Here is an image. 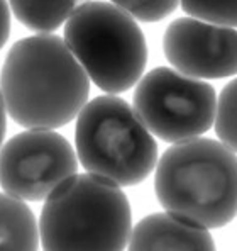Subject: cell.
Returning <instances> with one entry per match:
<instances>
[{"label":"cell","mask_w":237,"mask_h":251,"mask_svg":"<svg viewBox=\"0 0 237 251\" xmlns=\"http://www.w3.org/2000/svg\"><path fill=\"white\" fill-rule=\"evenodd\" d=\"M7 112L25 129L71 123L90 94V78L63 38L51 32L19 39L0 72Z\"/></svg>","instance_id":"cell-1"},{"label":"cell","mask_w":237,"mask_h":251,"mask_svg":"<svg viewBox=\"0 0 237 251\" xmlns=\"http://www.w3.org/2000/svg\"><path fill=\"white\" fill-rule=\"evenodd\" d=\"M154 192L166 212L218 229L237 216V154L222 141L173 143L156 165Z\"/></svg>","instance_id":"cell-2"},{"label":"cell","mask_w":237,"mask_h":251,"mask_svg":"<svg viewBox=\"0 0 237 251\" xmlns=\"http://www.w3.org/2000/svg\"><path fill=\"white\" fill-rule=\"evenodd\" d=\"M131 229L125 194L94 173H75L58 185L39 217L46 251H120L127 248Z\"/></svg>","instance_id":"cell-3"},{"label":"cell","mask_w":237,"mask_h":251,"mask_svg":"<svg viewBox=\"0 0 237 251\" xmlns=\"http://www.w3.org/2000/svg\"><path fill=\"white\" fill-rule=\"evenodd\" d=\"M75 145L88 173L132 187L144 182L158 165V145L136 109L116 95H100L78 114Z\"/></svg>","instance_id":"cell-4"},{"label":"cell","mask_w":237,"mask_h":251,"mask_svg":"<svg viewBox=\"0 0 237 251\" xmlns=\"http://www.w3.org/2000/svg\"><path fill=\"white\" fill-rule=\"evenodd\" d=\"M65 41L88 78L105 94L127 92L147 65V44L136 19L109 2H85L65 22Z\"/></svg>","instance_id":"cell-5"},{"label":"cell","mask_w":237,"mask_h":251,"mask_svg":"<svg viewBox=\"0 0 237 251\" xmlns=\"http://www.w3.org/2000/svg\"><path fill=\"white\" fill-rule=\"evenodd\" d=\"M134 109L151 134L161 141H188L212 129L217 94L212 85L200 78L159 66L138 82Z\"/></svg>","instance_id":"cell-6"},{"label":"cell","mask_w":237,"mask_h":251,"mask_svg":"<svg viewBox=\"0 0 237 251\" xmlns=\"http://www.w3.org/2000/svg\"><path fill=\"white\" fill-rule=\"evenodd\" d=\"M76 172L75 150L53 129H27L0 148V187L22 201H46Z\"/></svg>","instance_id":"cell-7"},{"label":"cell","mask_w":237,"mask_h":251,"mask_svg":"<svg viewBox=\"0 0 237 251\" xmlns=\"http://www.w3.org/2000/svg\"><path fill=\"white\" fill-rule=\"evenodd\" d=\"M163 51L180 73L200 80L237 75V29L180 17L166 27Z\"/></svg>","instance_id":"cell-8"},{"label":"cell","mask_w":237,"mask_h":251,"mask_svg":"<svg viewBox=\"0 0 237 251\" xmlns=\"http://www.w3.org/2000/svg\"><path fill=\"white\" fill-rule=\"evenodd\" d=\"M127 248L134 251H212L215 250V241L205 227L169 212H156L132 227Z\"/></svg>","instance_id":"cell-9"},{"label":"cell","mask_w":237,"mask_h":251,"mask_svg":"<svg viewBox=\"0 0 237 251\" xmlns=\"http://www.w3.org/2000/svg\"><path fill=\"white\" fill-rule=\"evenodd\" d=\"M41 245L34 212L25 201L10 194H0V250L32 251Z\"/></svg>","instance_id":"cell-10"},{"label":"cell","mask_w":237,"mask_h":251,"mask_svg":"<svg viewBox=\"0 0 237 251\" xmlns=\"http://www.w3.org/2000/svg\"><path fill=\"white\" fill-rule=\"evenodd\" d=\"M88 0H9L16 19L36 32H53Z\"/></svg>","instance_id":"cell-11"},{"label":"cell","mask_w":237,"mask_h":251,"mask_svg":"<svg viewBox=\"0 0 237 251\" xmlns=\"http://www.w3.org/2000/svg\"><path fill=\"white\" fill-rule=\"evenodd\" d=\"M213 124L218 139L237 153V78L222 88Z\"/></svg>","instance_id":"cell-12"},{"label":"cell","mask_w":237,"mask_h":251,"mask_svg":"<svg viewBox=\"0 0 237 251\" xmlns=\"http://www.w3.org/2000/svg\"><path fill=\"white\" fill-rule=\"evenodd\" d=\"M181 9L195 19L237 27V0H180Z\"/></svg>","instance_id":"cell-13"},{"label":"cell","mask_w":237,"mask_h":251,"mask_svg":"<svg viewBox=\"0 0 237 251\" xmlns=\"http://www.w3.org/2000/svg\"><path fill=\"white\" fill-rule=\"evenodd\" d=\"M110 2L127 12L132 19L142 22L166 19L180 5V0H110Z\"/></svg>","instance_id":"cell-14"},{"label":"cell","mask_w":237,"mask_h":251,"mask_svg":"<svg viewBox=\"0 0 237 251\" xmlns=\"http://www.w3.org/2000/svg\"><path fill=\"white\" fill-rule=\"evenodd\" d=\"M10 27H12V21H10L9 2L7 0H0V50L5 46L7 39H9Z\"/></svg>","instance_id":"cell-15"},{"label":"cell","mask_w":237,"mask_h":251,"mask_svg":"<svg viewBox=\"0 0 237 251\" xmlns=\"http://www.w3.org/2000/svg\"><path fill=\"white\" fill-rule=\"evenodd\" d=\"M5 131H7V107L3 102V95L0 90V148H2L3 138H5Z\"/></svg>","instance_id":"cell-16"}]
</instances>
